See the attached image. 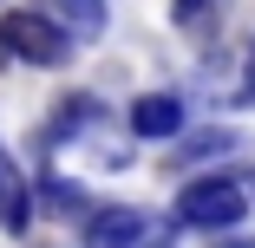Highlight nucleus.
I'll return each mask as SVG.
<instances>
[{"label": "nucleus", "instance_id": "obj_1", "mask_svg": "<svg viewBox=\"0 0 255 248\" xmlns=\"http://www.w3.org/2000/svg\"><path fill=\"white\" fill-rule=\"evenodd\" d=\"M249 216V196H242V183L236 176H196V183H183V196H177V222L183 229H236Z\"/></svg>", "mask_w": 255, "mask_h": 248}, {"label": "nucleus", "instance_id": "obj_2", "mask_svg": "<svg viewBox=\"0 0 255 248\" xmlns=\"http://www.w3.org/2000/svg\"><path fill=\"white\" fill-rule=\"evenodd\" d=\"M0 33H7L13 59H26V66H59L72 53V46H66V26L53 13H39V7H13L7 20H0Z\"/></svg>", "mask_w": 255, "mask_h": 248}, {"label": "nucleus", "instance_id": "obj_3", "mask_svg": "<svg viewBox=\"0 0 255 248\" xmlns=\"http://www.w3.org/2000/svg\"><path fill=\"white\" fill-rule=\"evenodd\" d=\"M79 235H85V248H144L157 235V222L144 209H92Z\"/></svg>", "mask_w": 255, "mask_h": 248}, {"label": "nucleus", "instance_id": "obj_4", "mask_svg": "<svg viewBox=\"0 0 255 248\" xmlns=\"http://www.w3.org/2000/svg\"><path fill=\"white\" fill-rule=\"evenodd\" d=\"M131 131H137L144 144H170V137L183 131V98H177V91H144L137 105H131Z\"/></svg>", "mask_w": 255, "mask_h": 248}, {"label": "nucleus", "instance_id": "obj_5", "mask_svg": "<svg viewBox=\"0 0 255 248\" xmlns=\"http://www.w3.org/2000/svg\"><path fill=\"white\" fill-rule=\"evenodd\" d=\"M236 151V131H223V124H210V131H190L177 151H170V170H190V164H210V157H229Z\"/></svg>", "mask_w": 255, "mask_h": 248}, {"label": "nucleus", "instance_id": "obj_6", "mask_svg": "<svg viewBox=\"0 0 255 248\" xmlns=\"http://www.w3.org/2000/svg\"><path fill=\"white\" fill-rule=\"evenodd\" d=\"M26 216H33V189L13 170V157L0 151V222H7V229H26Z\"/></svg>", "mask_w": 255, "mask_h": 248}, {"label": "nucleus", "instance_id": "obj_7", "mask_svg": "<svg viewBox=\"0 0 255 248\" xmlns=\"http://www.w3.org/2000/svg\"><path fill=\"white\" fill-rule=\"evenodd\" d=\"M39 203L53 209V216H85V189L66 183V176H46V183H39Z\"/></svg>", "mask_w": 255, "mask_h": 248}, {"label": "nucleus", "instance_id": "obj_8", "mask_svg": "<svg viewBox=\"0 0 255 248\" xmlns=\"http://www.w3.org/2000/svg\"><path fill=\"white\" fill-rule=\"evenodd\" d=\"M236 105H255V53H249V72H242V91H236Z\"/></svg>", "mask_w": 255, "mask_h": 248}, {"label": "nucleus", "instance_id": "obj_9", "mask_svg": "<svg viewBox=\"0 0 255 248\" xmlns=\"http://www.w3.org/2000/svg\"><path fill=\"white\" fill-rule=\"evenodd\" d=\"M66 7H79L85 20H98V7H105V0H66Z\"/></svg>", "mask_w": 255, "mask_h": 248}, {"label": "nucleus", "instance_id": "obj_10", "mask_svg": "<svg viewBox=\"0 0 255 248\" xmlns=\"http://www.w3.org/2000/svg\"><path fill=\"white\" fill-rule=\"evenodd\" d=\"M196 7H203V0H177V20H190V13H196Z\"/></svg>", "mask_w": 255, "mask_h": 248}, {"label": "nucleus", "instance_id": "obj_11", "mask_svg": "<svg viewBox=\"0 0 255 248\" xmlns=\"http://www.w3.org/2000/svg\"><path fill=\"white\" fill-rule=\"evenodd\" d=\"M144 248H170V229H157V235H150V242H144Z\"/></svg>", "mask_w": 255, "mask_h": 248}, {"label": "nucleus", "instance_id": "obj_12", "mask_svg": "<svg viewBox=\"0 0 255 248\" xmlns=\"http://www.w3.org/2000/svg\"><path fill=\"white\" fill-rule=\"evenodd\" d=\"M7 59H13V46H7V33H0V66H7Z\"/></svg>", "mask_w": 255, "mask_h": 248}, {"label": "nucleus", "instance_id": "obj_13", "mask_svg": "<svg viewBox=\"0 0 255 248\" xmlns=\"http://www.w3.org/2000/svg\"><path fill=\"white\" fill-rule=\"evenodd\" d=\"M236 248H255V242H236Z\"/></svg>", "mask_w": 255, "mask_h": 248}]
</instances>
